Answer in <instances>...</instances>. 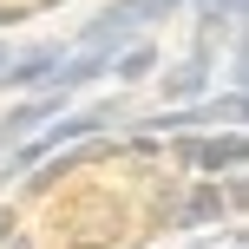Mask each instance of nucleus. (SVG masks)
Returning <instances> with one entry per match:
<instances>
[{"mask_svg":"<svg viewBox=\"0 0 249 249\" xmlns=\"http://www.w3.org/2000/svg\"><path fill=\"white\" fill-rule=\"evenodd\" d=\"M144 33H151L144 7H138V0H112V7H99L86 26H79V39H66V46H72V53H105V59H112V53H124L131 39H144Z\"/></svg>","mask_w":249,"mask_h":249,"instance_id":"nucleus-1","label":"nucleus"},{"mask_svg":"<svg viewBox=\"0 0 249 249\" xmlns=\"http://www.w3.org/2000/svg\"><path fill=\"white\" fill-rule=\"evenodd\" d=\"M216 92V59L210 53H184L177 66H158V112H184V105H197V99H210Z\"/></svg>","mask_w":249,"mask_h":249,"instance_id":"nucleus-2","label":"nucleus"},{"mask_svg":"<svg viewBox=\"0 0 249 249\" xmlns=\"http://www.w3.org/2000/svg\"><path fill=\"white\" fill-rule=\"evenodd\" d=\"M243 158H249V138L243 131H203L197 138V158H190V177H210V184L243 177Z\"/></svg>","mask_w":249,"mask_h":249,"instance_id":"nucleus-3","label":"nucleus"},{"mask_svg":"<svg viewBox=\"0 0 249 249\" xmlns=\"http://www.w3.org/2000/svg\"><path fill=\"white\" fill-rule=\"evenodd\" d=\"M216 223L230 230L223 190H216L210 177H190V184H184V197H177V216H171V230H216Z\"/></svg>","mask_w":249,"mask_h":249,"instance_id":"nucleus-4","label":"nucleus"},{"mask_svg":"<svg viewBox=\"0 0 249 249\" xmlns=\"http://www.w3.org/2000/svg\"><path fill=\"white\" fill-rule=\"evenodd\" d=\"M158 66H164V53H158V39H131V46L124 53H112V66H105V72H112V86L118 92H138V86H151V79H158Z\"/></svg>","mask_w":249,"mask_h":249,"instance_id":"nucleus-5","label":"nucleus"},{"mask_svg":"<svg viewBox=\"0 0 249 249\" xmlns=\"http://www.w3.org/2000/svg\"><path fill=\"white\" fill-rule=\"evenodd\" d=\"M184 184H190V177H177V171H151V197H144V210H138V230H144V236L171 230V216H177V197H184Z\"/></svg>","mask_w":249,"mask_h":249,"instance_id":"nucleus-6","label":"nucleus"},{"mask_svg":"<svg viewBox=\"0 0 249 249\" xmlns=\"http://www.w3.org/2000/svg\"><path fill=\"white\" fill-rule=\"evenodd\" d=\"M138 7H144V26H158V20H177L190 0H138Z\"/></svg>","mask_w":249,"mask_h":249,"instance_id":"nucleus-7","label":"nucleus"},{"mask_svg":"<svg viewBox=\"0 0 249 249\" xmlns=\"http://www.w3.org/2000/svg\"><path fill=\"white\" fill-rule=\"evenodd\" d=\"M20 20H33V7H26V0H7V7H0V39H7Z\"/></svg>","mask_w":249,"mask_h":249,"instance_id":"nucleus-8","label":"nucleus"},{"mask_svg":"<svg viewBox=\"0 0 249 249\" xmlns=\"http://www.w3.org/2000/svg\"><path fill=\"white\" fill-rule=\"evenodd\" d=\"M243 243H249V236H243V223H236V230H230V243H216V236H197L190 249H243Z\"/></svg>","mask_w":249,"mask_h":249,"instance_id":"nucleus-9","label":"nucleus"},{"mask_svg":"<svg viewBox=\"0 0 249 249\" xmlns=\"http://www.w3.org/2000/svg\"><path fill=\"white\" fill-rule=\"evenodd\" d=\"M0 249H39V243H33V236H26V230H13V236H7V243H0Z\"/></svg>","mask_w":249,"mask_h":249,"instance_id":"nucleus-10","label":"nucleus"},{"mask_svg":"<svg viewBox=\"0 0 249 249\" xmlns=\"http://www.w3.org/2000/svg\"><path fill=\"white\" fill-rule=\"evenodd\" d=\"M26 7H33V13H46V7H59V0H26Z\"/></svg>","mask_w":249,"mask_h":249,"instance_id":"nucleus-11","label":"nucleus"},{"mask_svg":"<svg viewBox=\"0 0 249 249\" xmlns=\"http://www.w3.org/2000/svg\"><path fill=\"white\" fill-rule=\"evenodd\" d=\"M7 59H13V46H7V39H0V66H7Z\"/></svg>","mask_w":249,"mask_h":249,"instance_id":"nucleus-12","label":"nucleus"},{"mask_svg":"<svg viewBox=\"0 0 249 249\" xmlns=\"http://www.w3.org/2000/svg\"><path fill=\"white\" fill-rule=\"evenodd\" d=\"M144 249H158V243H144Z\"/></svg>","mask_w":249,"mask_h":249,"instance_id":"nucleus-13","label":"nucleus"}]
</instances>
